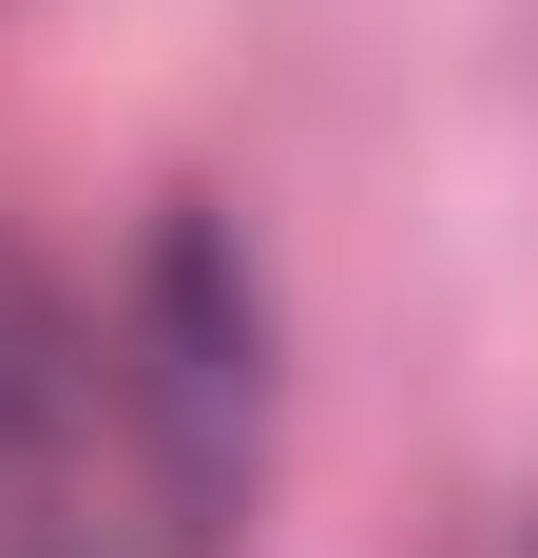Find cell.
<instances>
[{"label":"cell","instance_id":"obj_1","mask_svg":"<svg viewBox=\"0 0 538 558\" xmlns=\"http://www.w3.org/2000/svg\"><path fill=\"white\" fill-rule=\"evenodd\" d=\"M115 404L173 482V539H212V501L250 482V404H269V328H250V270H231L212 213H173L135 251V308H115Z\"/></svg>","mask_w":538,"mask_h":558},{"label":"cell","instance_id":"obj_2","mask_svg":"<svg viewBox=\"0 0 538 558\" xmlns=\"http://www.w3.org/2000/svg\"><path fill=\"white\" fill-rule=\"evenodd\" d=\"M58 404H77V328H58V289L0 251V482L58 444Z\"/></svg>","mask_w":538,"mask_h":558}]
</instances>
